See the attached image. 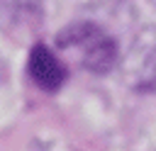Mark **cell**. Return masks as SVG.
<instances>
[{"label": "cell", "instance_id": "cell-1", "mask_svg": "<svg viewBox=\"0 0 156 151\" xmlns=\"http://www.w3.org/2000/svg\"><path fill=\"white\" fill-rule=\"evenodd\" d=\"M56 46L78 51L80 66L93 73H107L117 66L119 51L110 34L93 22H73L56 34Z\"/></svg>", "mask_w": 156, "mask_h": 151}, {"label": "cell", "instance_id": "cell-2", "mask_svg": "<svg viewBox=\"0 0 156 151\" xmlns=\"http://www.w3.org/2000/svg\"><path fill=\"white\" fill-rule=\"evenodd\" d=\"M124 80L134 90H156V24L134 37L124 56Z\"/></svg>", "mask_w": 156, "mask_h": 151}, {"label": "cell", "instance_id": "cell-3", "mask_svg": "<svg viewBox=\"0 0 156 151\" xmlns=\"http://www.w3.org/2000/svg\"><path fill=\"white\" fill-rule=\"evenodd\" d=\"M27 71H29V78L46 93H56L66 80V66L44 44H34L32 46L29 61H27Z\"/></svg>", "mask_w": 156, "mask_h": 151}, {"label": "cell", "instance_id": "cell-4", "mask_svg": "<svg viewBox=\"0 0 156 151\" xmlns=\"http://www.w3.org/2000/svg\"><path fill=\"white\" fill-rule=\"evenodd\" d=\"M39 22H41L39 0H7L0 10V24L5 34H12V37L34 34Z\"/></svg>", "mask_w": 156, "mask_h": 151}]
</instances>
